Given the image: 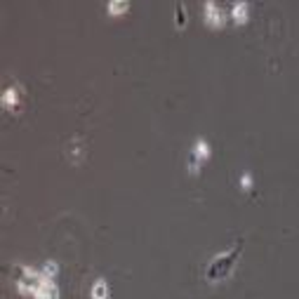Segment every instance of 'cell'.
<instances>
[{
    "label": "cell",
    "instance_id": "1",
    "mask_svg": "<svg viewBox=\"0 0 299 299\" xmlns=\"http://www.w3.org/2000/svg\"><path fill=\"white\" fill-rule=\"evenodd\" d=\"M92 295H95V299H106V283L99 280L95 285V290H92Z\"/></svg>",
    "mask_w": 299,
    "mask_h": 299
}]
</instances>
